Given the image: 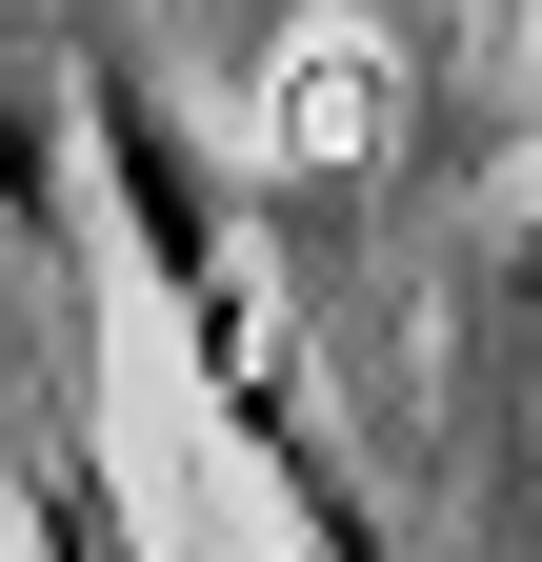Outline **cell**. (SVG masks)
<instances>
[{
	"instance_id": "cell-1",
	"label": "cell",
	"mask_w": 542,
	"mask_h": 562,
	"mask_svg": "<svg viewBox=\"0 0 542 562\" xmlns=\"http://www.w3.org/2000/svg\"><path fill=\"white\" fill-rule=\"evenodd\" d=\"M81 121H101V181H121V241L161 261L181 362H201V402L241 422V462L282 482L302 562H382L362 482H342V442H321V402H302V362H282V302H261V261H241V222H222V181H201V140H181V101L142 81V60H81Z\"/></svg>"
}]
</instances>
